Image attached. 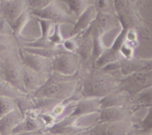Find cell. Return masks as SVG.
<instances>
[{"label":"cell","instance_id":"cell-27","mask_svg":"<svg viewBox=\"0 0 152 135\" xmlns=\"http://www.w3.org/2000/svg\"><path fill=\"white\" fill-rule=\"evenodd\" d=\"M31 97L34 108L40 112H46L47 111V109H50L52 111L55 105L61 102L60 100L47 97H34L33 96H31Z\"/></svg>","mask_w":152,"mask_h":135},{"label":"cell","instance_id":"cell-4","mask_svg":"<svg viewBox=\"0 0 152 135\" xmlns=\"http://www.w3.org/2000/svg\"><path fill=\"white\" fill-rule=\"evenodd\" d=\"M137 131L131 119L113 123H96L89 131L90 135H134Z\"/></svg>","mask_w":152,"mask_h":135},{"label":"cell","instance_id":"cell-20","mask_svg":"<svg viewBox=\"0 0 152 135\" xmlns=\"http://www.w3.org/2000/svg\"><path fill=\"white\" fill-rule=\"evenodd\" d=\"M23 120L18 109H15L0 119V135H10L13 130Z\"/></svg>","mask_w":152,"mask_h":135},{"label":"cell","instance_id":"cell-17","mask_svg":"<svg viewBox=\"0 0 152 135\" xmlns=\"http://www.w3.org/2000/svg\"><path fill=\"white\" fill-rule=\"evenodd\" d=\"M39 112L37 110H31L26 114L23 120L13 130L12 133L20 132H42L45 126L39 118Z\"/></svg>","mask_w":152,"mask_h":135},{"label":"cell","instance_id":"cell-2","mask_svg":"<svg viewBox=\"0 0 152 135\" xmlns=\"http://www.w3.org/2000/svg\"><path fill=\"white\" fill-rule=\"evenodd\" d=\"M121 79L102 69L92 68L82 76L80 92L83 97L101 99L118 88Z\"/></svg>","mask_w":152,"mask_h":135},{"label":"cell","instance_id":"cell-9","mask_svg":"<svg viewBox=\"0 0 152 135\" xmlns=\"http://www.w3.org/2000/svg\"><path fill=\"white\" fill-rule=\"evenodd\" d=\"M19 56L23 66L39 74L52 72V59L32 54L23 50L19 45Z\"/></svg>","mask_w":152,"mask_h":135},{"label":"cell","instance_id":"cell-22","mask_svg":"<svg viewBox=\"0 0 152 135\" xmlns=\"http://www.w3.org/2000/svg\"><path fill=\"white\" fill-rule=\"evenodd\" d=\"M152 105V86L131 96V109L133 114L138 110Z\"/></svg>","mask_w":152,"mask_h":135},{"label":"cell","instance_id":"cell-44","mask_svg":"<svg viewBox=\"0 0 152 135\" xmlns=\"http://www.w3.org/2000/svg\"><path fill=\"white\" fill-rule=\"evenodd\" d=\"M129 1L131 2V3L134 4V5H136V3H137V2H138L139 0H129Z\"/></svg>","mask_w":152,"mask_h":135},{"label":"cell","instance_id":"cell-31","mask_svg":"<svg viewBox=\"0 0 152 135\" xmlns=\"http://www.w3.org/2000/svg\"><path fill=\"white\" fill-rule=\"evenodd\" d=\"M137 131L148 133L152 131V105L148 107V111L145 116L142 120L134 123Z\"/></svg>","mask_w":152,"mask_h":135},{"label":"cell","instance_id":"cell-15","mask_svg":"<svg viewBox=\"0 0 152 135\" xmlns=\"http://www.w3.org/2000/svg\"><path fill=\"white\" fill-rule=\"evenodd\" d=\"M96 123H113L131 119L133 112L130 107H110L102 108Z\"/></svg>","mask_w":152,"mask_h":135},{"label":"cell","instance_id":"cell-46","mask_svg":"<svg viewBox=\"0 0 152 135\" xmlns=\"http://www.w3.org/2000/svg\"><path fill=\"white\" fill-rule=\"evenodd\" d=\"M1 1L2 2V1H8V0H1Z\"/></svg>","mask_w":152,"mask_h":135},{"label":"cell","instance_id":"cell-28","mask_svg":"<svg viewBox=\"0 0 152 135\" xmlns=\"http://www.w3.org/2000/svg\"><path fill=\"white\" fill-rule=\"evenodd\" d=\"M92 36H93V64L94 65L95 62L97 60L98 58L101 56L102 52L106 48L103 42V36L99 33L98 30L93 28L91 25Z\"/></svg>","mask_w":152,"mask_h":135},{"label":"cell","instance_id":"cell-18","mask_svg":"<svg viewBox=\"0 0 152 135\" xmlns=\"http://www.w3.org/2000/svg\"><path fill=\"white\" fill-rule=\"evenodd\" d=\"M131 96L119 88L111 91L100 99L102 108L110 107H131Z\"/></svg>","mask_w":152,"mask_h":135},{"label":"cell","instance_id":"cell-21","mask_svg":"<svg viewBox=\"0 0 152 135\" xmlns=\"http://www.w3.org/2000/svg\"><path fill=\"white\" fill-rule=\"evenodd\" d=\"M18 52L19 42L17 38L13 36L0 35V64Z\"/></svg>","mask_w":152,"mask_h":135},{"label":"cell","instance_id":"cell-24","mask_svg":"<svg viewBox=\"0 0 152 135\" xmlns=\"http://www.w3.org/2000/svg\"><path fill=\"white\" fill-rule=\"evenodd\" d=\"M67 7V13L74 19H77L89 5L88 0H59Z\"/></svg>","mask_w":152,"mask_h":135},{"label":"cell","instance_id":"cell-35","mask_svg":"<svg viewBox=\"0 0 152 135\" xmlns=\"http://www.w3.org/2000/svg\"><path fill=\"white\" fill-rule=\"evenodd\" d=\"M55 0H26L27 8L31 11H37L45 8Z\"/></svg>","mask_w":152,"mask_h":135},{"label":"cell","instance_id":"cell-3","mask_svg":"<svg viewBox=\"0 0 152 135\" xmlns=\"http://www.w3.org/2000/svg\"><path fill=\"white\" fill-rule=\"evenodd\" d=\"M23 68L19 53H16L0 64V73L5 82L26 93L23 84Z\"/></svg>","mask_w":152,"mask_h":135},{"label":"cell","instance_id":"cell-40","mask_svg":"<svg viewBox=\"0 0 152 135\" xmlns=\"http://www.w3.org/2000/svg\"><path fill=\"white\" fill-rule=\"evenodd\" d=\"M134 50H135L134 48L125 43L120 48L119 53L122 59L129 60L134 58Z\"/></svg>","mask_w":152,"mask_h":135},{"label":"cell","instance_id":"cell-29","mask_svg":"<svg viewBox=\"0 0 152 135\" xmlns=\"http://www.w3.org/2000/svg\"><path fill=\"white\" fill-rule=\"evenodd\" d=\"M15 101L17 108L20 111L23 117L31 110H34L33 102H32V97L30 94H26L18 97L17 99H15Z\"/></svg>","mask_w":152,"mask_h":135},{"label":"cell","instance_id":"cell-30","mask_svg":"<svg viewBox=\"0 0 152 135\" xmlns=\"http://www.w3.org/2000/svg\"><path fill=\"white\" fill-rule=\"evenodd\" d=\"M26 93L17 89L8 82L2 81L0 82V96L10 97L13 99H17L18 97L26 95Z\"/></svg>","mask_w":152,"mask_h":135},{"label":"cell","instance_id":"cell-45","mask_svg":"<svg viewBox=\"0 0 152 135\" xmlns=\"http://www.w3.org/2000/svg\"><path fill=\"white\" fill-rule=\"evenodd\" d=\"M40 135H51V134H49L48 133H46V132H41V133L40 134Z\"/></svg>","mask_w":152,"mask_h":135},{"label":"cell","instance_id":"cell-41","mask_svg":"<svg viewBox=\"0 0 152 135\" xmlns=\"http://www.w3.org/2000/svg\"><path fill=\"white\" fill-rule=\"evenodd\" d=\"M0 35L13 36V32L11 30V25L5 19L1 17H0Z\"/></svg>","mask_w":152,"mask_h":135},{"label":"cell","instance_id":"cell-34","mask_svg":"<svg viewBox=\"0 0 152 135\" xmlns=\"http://www.w3.org/2000/svg\"><path fill=\"white\" fill-rule=\"evenodd\" d=\"M61 25L59 24L55 25L53 31H52V33H51V35L49 37V41L56 46L62 45L64 40H65V39L63 37L62 33H61Z\"/></svg>","mask_w":152,"mask_h":135},{"label":"cell","instance_id":"cell-16","mask_svg":"<svg viewBox=\"0 0 152 135\" xmlns=\"http://www.w3.org/2000/svg\"><path fill=\"white\" fill-rule=\"evenodd\" d=\"M120 75L122 77L129 76L134 73L152 70V59H140L133 58L127 59H121Z\"/></svg>","mask_w":152,"mask_h":135},{"label":"cell","instance_id":"cell-23","mask_svg":"<svg viewBox=\"0 0 152 135\" xmlns=\"http://www.w3.org/2000/svg\"><path fill=\"white\" fill-rule=\"evenodd\" d=\"M121 59H122V56L119 51L113 50L110 47L106 48L104 51L102 52L101 56L95 62L93 68L99 69H102L106 65L120 60Z\"/></svg>","mask_w":152,"mask_h":135},{"label":"cell","instance_id":"cell-19","mask_svg":"<svg viewBox=\"0 0 152 135\" xmlns=\"http://www.w3.org/2000/svg\"><path fill=\"white\" fill-rule=\"evenodd\" d=\"M92 26L104 36L112 29L120 26V24L115 14L98 12L96 19L93 22Z\"/></svg>","mask_w":152,"mask_h":135},{"label":"cell","instance_id":"cell-6","mask_svg":"<svg viewBox=\"0 0 152 135\" xmlns=\"http://www.w3.org/2000/svg\"><path fill=\"white\" fill-rule=\"evenodd\" d=\"M81 71L77 53L64 51L52 59V72L64 75H74Z\"/></svg>","mask_w":152,"mask_h":135},{"label":"cell","instance_id":"cell-5","mask_svg":"<svg viewBox=\"0 0 152 135\" xmlns=\"http://www.w3.org/2000/svg\"><path fill=\"white\" fill-rule=\"evenodd\" d=\"M152 86V70L134 73L122 77L118 88L134 96Z\"/></svg>","mask_w":152,"mask_h":135},{"label":"cell","instance_id":"cell-37","mask_svg":"<svg viewBox=\"0 0 152 135\" xmlns=\"http://www.w3.org/2000/svg\"><path fill=\"white\" fill-rule=\"evenodd\" d=\"M127 31H128L127 29L122 28V27H121L120 32H119V33L118 34L117 37L115 38L112 45L110 46L111 48L119 52L120 48H122V46L123 45L124 43H125V37H126Z\"/></svg>","mask_w":152,"mask_h":135},{"label":"cell","instance_id":"cell-8","mask_svg":"<svg viewBox=\"0 0 152 135\" xmlns=\"http://www.w3.org/2000/svg\"><path fill=\"white\" fill-rule=\"evenodd\" d=\"M78 37V48L76 53L78 56L81 63V69L87 71L93 68V43L91 26L85 32Z\"/></svg>","mask_w":152,"mask_h":135},{"label":"cell","instance_id":"cell-42","mask_svg":"<svg viewBox=\"0 0 152 135\" xmlns=\"http://www.w3.org/2000/svg\"><path fill=\"white\" fill-rule=\"evenodd\" d=\"M41 132H20V133L11 134L10 135H40Z\"/></svg>","mask_w":152,"mask_h":135},{"label":"cell","instance_id":"cell-12","mask_svg":"<svg viewBox=\"0 0 152 135\" xmlns=\"http://www.w3.org/2000/svg\"><path fill=\"white\" fill-rule=\"evenodd\" d=\"M100 99L95 97H83L74 105L72 112L68 116L80 119L84 116L99 112L102 110Z\"/></svg>","mask_w":152,"mask_h":135},{"label":"cell","instance_id":"cell-39","mask_svg":"<svg viewBox=\"0 0 152 135\" xmlns=\"http://www.w3.org/2000/svg\"><path fill=\"white\" fill-rule=\"evenodd\" d=\"M125 43L132 46L134 48H137V46L139 44L138 33H137V30H135V29L128 30L126 33V37H125Z\"/></svg>","mask_w":152,"mask_h":135},{"label":"cell","instance_id":"cell-11","mask_svg":"<svg viewBox=\"0 0 152 135\" xmlns=\"http://www.w3.org/2000/svg\"><path fill=\"white\" fill-rule=\"evenodd\" d=\"M26 10H28L26 0L2 1L0 4V17L11 25Z\"/></svg>","mask_w":152,"mask_h":135},{"label":"cell","instance_id":"cell-32","mask_svg":"<svg viewBox=\"0 0 152 135\" xmlns=\"http://www.w3.org/2000/svg\"><path fill=\"white\" fill-rule=\"evenodd\" d=\"M17 109L15 99L0 96V119Z\"/></svg>","mask_w":152,"mask_h":135},{"label":"cell","instance_id":"cell-14","mask_svg":"<svg viewBox=\"0 0 152 135\" xmlns=\"http://www.w3.org/2000/svg\"><path fill=\"white\" fill-rule=\"evenodd\" d=\"M50 74L36 73L23 66V84L26 94L33 95L46 82Z\"/></svg>","mask_w":152,"mask_h":135},{"label":"cell","instance_id":"cell-36","mask_svg":"<svg viewBox=\"0 0 152 135\" xmlns=\"http://www.w3.org/2000/svg\"><path fill=\"white\" fill-rule=\"evenodd\" d=\"M62 47L66 52L76 53L78 48V37H69L65 40L62 44Z\"/></svg>","mask_w":152,"mask_h":135},{"label":"cell","instance_id":"cell-10","mask_svg":"<svg viewBox=\"0 0 152 135\" xmlns=\"http://www.w3.org/2000/svg\"><path fill=\"white\" fill-rule=\"evenodd\" d=\"M78 120L79 119L66 116L58 120L51 127L45 129L42 132H46L51 135H64L89 131L93 126V125L87 127L80 126L77 122Z\"/></svg>","mask_w":152,"mask_h":135},{"label":"cell","instance_id":"cell-38","mask_svg":"<svg viewBox=\"0 0 152 135\" xmlns=\"http://www.w3.org/2000/svg\"><path fill=\"white\" fill-rule=\"evenodd\" d=\"M111 2L113 3V0H94L93 5L98 12L112 13L110 11Z\"/></svg>","mask_w":152,"mask_h":135},{"label":"cell","instance_id":"cell-1","mask_svg":"<svg viewBox=\"0 0 152 135\" xmlns=\"http://www.w3.org/2000/svg\"><path fill=\"white\" fill-rule=\"evenodd\" d=\"M81 78V71L70 76L51 72L46 82L31 96L64 101L79 91Z\"/></svg>","mask_w":152,"mask_h":135},{"label":"cell","instance_id":"cell-26","mask_svg":"<svg viewBox=\"0 0 152 135\" xmlns=\"http://www.w3.org/2000/svg\"><path fill=\"white\" fill-rule=\"evenodd\" d=\"M32 17H33V16H32L31 12L28 9L11 25L13 36L15 38L19 39L21 37V34L23 29L26 27V26L27 25L29 21L31 19Z\"/></svg>","mask_w":152,"mask_h":135},{"label":"cell","instance_id":"cell-13","mask_svg":"<svg viewBox=\"0 0 152 135\" xmlns=\"http://www.w3.org/2000/svg\"><path fill=\"white\" fill-rule=\"evenodd\" d=\"M98 11L93 4L89 5L85 11L76 19L75 22L69 33L70 37H78L85 32L93 25Z\"/></svg>","mask_w":152,"mask_h":135},{"label":"cell","instance_id":"cell-7","mask_svg":"<svg viewBox=\"0 0 152 135\" xmlns=\"http://www.w3.org/2000/svg\"><path fill=\"white\" fill-rule=\"evenodd\" d=\"M34 18H40L49 20L54 24H70L74 25L75 19L69 15L67 11H64L57 4L56 0L51 2L49 5L37 11H31Z\"/></svg>","mask_w":152,"mask_h":135},{"label":"cell","instance_id":"cell-43","mask_svg":"<svg viewBox=\"0 0 152 135\" xmlns=\"http://www.w3.org/2000/svg\"><path fill=\"white\" fill-rule=\"evenodd\" d=\"M90 131V130H89ZM89 131H81L78 132V133H72V134H64V135H90Z\"/></svg>","mask_w":152,"mask_h":135},{"label":"cell","instance_id":"cell-25","mask_svg":"<svg viewBox=\"0 0 152 135\" xmlns=\"http://www.w3.org/2000/svg\"><path fill=\"white\" fill-rule=\"evenodd\" d=\"M19 45H20V43H19ZM20 46L23 49V50L28 52V53L50 59H52L53 58H55L57 55L66 51L63 48L62 45L58 46V47L55 48H36L25 47V46L21 45H20Z\"/></svg>","mask_w":152,"mask_h":135},{"label":"cell","instance_id":"cell-33","mask_svg":"<svg viewBox=\"0 0 152 135\" xmlns=\"http://www.w3.org/2000/svg\"><path fill=\"white\" fill-rule=\"evenodd\" d=\"M38 25L40 26V32H41V38L43 39H49V36L53 31L55 24L49 20L43 19L40 18H35Z\"/></svg>","mask_w":152,"mask_h":135}]
</instances>
